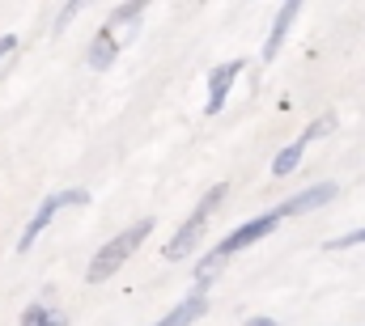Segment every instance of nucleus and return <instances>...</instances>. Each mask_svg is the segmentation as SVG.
I'll list each match as a JSON object with an SVG mask.
<instances>
[{
    "instance_id": "nucleus-5",
    "label": "nucleus",
    "mask_w": 365,
    "mask_h": 326,
    "mask_svg": "<svg viewBox=\"0 0 365 326\" xmlns=\"http://www.w3.org/2000/svg\"><path fill=\"white\" fill-rule=\"evenodd\" d=\"M336 182H319V186H306L302 195H293V199H284L276 212L280 216H302V212H314V208H323V204H331L336 199Z\"/></svg>"
},
{
    "instance_id": "nucleus-7",
    "label": "nucleus",
    "mask_w": 365,
    "mask_h": 326,
    "mask_svg": "<svg viewBox=\"0 0 365 326\" xmlns=\"http://www.w3.org/2000/svg\"><path fill=\"white\" fill-rule=\"evenodd\" d=\"M204 310H208V293H204V288H195V293H187L179 305H175L162 322H153V326H191Z\"/></svg>"
},
{
    "instance_id": "nucleus-2",
    "label": "nucleus",
    "mask_w": 365,
    "mask_h": 326,
    "mask_svg": "<svg viewBox=\"0 0 365 326\" xmlns=\"http://www.w3.org/2000/svg\"><path fill=\"white\" fill-rule=\"evenodd\" d=\"M225 191H230V186H225V182H217V186H212V191H208V195H204L195 208H191V216L179 225V233L166 242L162 258L179 263L182 254H191V250H195V242H200V238H204V229H208V221H212V216H217V208L225 204Z\"/></svg>"
},
{
    "instance_id": "nucleus-8",
    "label": "nucleus",
    "mask_w": 365,
    "mask_h": 326,
    "mask_svg": "<svg viewBox=\"0 0 365 326\" xmlns=\"http://www.w3.org/2000/svg\"><path fill=\"white\" fill-rule=\"evenodd\" d=\"M115 56H119V34H115V26L106 21V26L93 34V43H90V64L93 68H110Z\"/></svg>"
},
{
    "instance_id": "nucleus-6",
    "label": "nucleus",
    "mask_w": 365,
    "mask_h": 326,
    "mask_svg": "<svg viewBox=\"0 0 365 326\" xmlns=\"http://www.w3.org/2000/svg\"><path fill=\"white\" fill-rule=\"evenodd\" d=\"M242 73V60H225V64H217L212 68V77H208V102H204V115H217L221 106H225V98H230V85L234 77Z\"/></svg>"
},
{
    "instance_id": "nucleus-12",
    "label": "nucleus",
    "mask_w": 365,
    "mask_h": 326,
    "mask_svg": "<svg viewBox=\"0 0 365 326\" xmlns=\"http://www.w3.org/2000/svg\"><path fill=\"white\" fill-rule=\"evenodd\" d=\"M221 267H225V254H217V250H212V254H208V258H204V263L195 267V284L204 288V284H208L212 275H221Z\"/></svg>"
},
{
    "instance_id": "nucleus-11",
    "label": "nucleus",
    "mask_w": 365,
    "mask_h": 326,
    "mask_svg": "<svg viewBox=\"0 0 365 326\" xmlns=\"http://www.w3.org/2000/svg\"><path fill=\"white\" fill-rule=\"evenodd\" d=\"M21 326H64V314L47 301H34L26 314H21Z\"/></svg>"
},
{
    "instance_id": "nucleus-3",
    "label": "nucleus",
    "mask_w": 365,
    "mask_h": 326,
    "mask_svg": "<svg viewBox=\"0 0 365 326\" xmlns=\"http://www.w3.org/2000/svg\"><path fill=\"white\" fill-rule=\"evenodd\" d=\"M68 204H90V195H86V191H56V195H47V199L38 204V212H34V221H30V225L21 229V242H17V250L26 254L30 246L38 242V233H43V229L51 225V216H56L60 208H68Z\"/></svg>"
},
{
    "instance_id": "nucleus-1",
    "label": "nucleus",
    "mask_w": 365,
    "mask_h": 326,
    "mask_svg": "<svg viewBox=\"0 0 365 326\" xmlns=\"http://www.w3.org/2000/svg\"><path fill=\"white\" fill-rule=\"evenodd\" d=\"M149 233H153V216H149V221H136V225H128L123 233H115L110 242H106L102 250H98V254H93V263H90V271H86V280H90V284H102V280H110V275H115V271H119V267L132 258V250L145 242Z\"/></svg>"
},
{
    "instance_id": "nucleus-10",
    "label": "nucleus",
    "mask_w": 365,
    "mask_h": 326,
    "mask_svg": "<svg viewBox=\"0 0 365 326\" xmlns=\"http://www.w3.org/2000/svg\"><path fill=\"white\" fill-rule=\"evenodd\" d=\"M306 144H310V140H306V136H297L289 149H280V153L272 157V174H280V178H284V174H293L297 162H302V153H306Z\"/></svg>"
},
{
    "instance_id": "nucleus-13",
    "label": "nucleus",
    "mask_w": 365,
    "mask_h": 326,
    "mask_svg": "<svg viewBox=\"0 0 365 326\" xmlns=\"http://www.w3.org/2000/svg\"><path fill=\"white\" fill-rule=\"evenodd\" d=\"M331 127H336V115H319V119H314V123H310L302 136H306V140H319V136H327Z\"/></svg>"
},
{
    "instance_id": "nucleus-15",
    "label": "nucleus",
    "mask_w": 365,
    "mask_h": 326,
    "mask_svg": "<svg viewBox=\"0 0 365 326\" xmlns=\"http://www.w3.org/2000/svg\"><path fill=\"white\" fill-rule=\"evenodd\" d=\"M140 13H145L140 4H123V9H115V13H110V21H136Z\"/></svg>"
},
{
    "instance_id": "nucleus-4",
    "label": "nucleus",
    "mask_w": 365,
    "mask_h": 326,
    "mask_svg": "<svg viewBox=\"0 0 365 326\" xmlns=\"http://www.w3.org/2000/svg\"><path fill=\"white\" fill-rule=\"evenodd\" d=\"M280 221H284V216H280V212L272 208V212H264V216H255V221H247V225H238L234 233H225V238L217 242V254H225V258H230V254H238V250H247V246H255L259 238H268V233H272V229L280 225Z\"/></svg>"
},
{
    "instance_id": "nucleus-17",
    "label": "nucleus",
    "mask_w": 365,
    "mask_h": 326,
    "mask_svg": "<svg viewBox=\"0 0 365 326\" xmlns=\"http://www.w3.org/2000/svg\"><path fill=\"white\" fill-rule=\"evenodd\" d=\"M247 326H276L272 318H264V314H255V318H247Z\"/></svg>"
},
{
    "instance_id": "nucleus-16",
    "label": "nucleus",
    "mask_w": 365,
    "mask_h": 326,
    "mask_svg": "<svg viewBox=\"0 0 365 326\" xmlns=\"http://www.w3.org/2000/svg\"><path fill=\"white\" fill-rule=\"evenodd\" d=\"M13 51H17V38H13V34H4V38H0V64H4Z\"/></svg>"
},
{
    "instance_id": "nucleus-14",
    "label": "nucleus",
    "mask_w": 365,
    "mask_h": 326,
    "mask_svg": "<svg viewBox=\"0 0 365 326\" xmlns=\"http://www.w3.org/2000/svg\"><path fill=\"white\" fill-rule=\"evenodd\" d=\"M349 246H365V229H349V233L331 238V250H349Z\"/></svg>"
},
{
    "instance_id": "nucleus-9",
    "label": "nucleus",
    "mask_w": 365,
    "mask_h": 326,
    "mask_svg": "<svg viewBox=\"0 0 365 326\" xmlns=\"http://www.w3.org/2000/svg\"><path fill=\"white\" fill-rule=\"evenodd\" d=\"M297 9H302V4H293V0H289V4H284V9L276 13V21H272V34H268V43H264V60H268V64H272L276 56H280V43H284V34H289V26H293V17H297Z\"/></svg>"
}]
</instances>
